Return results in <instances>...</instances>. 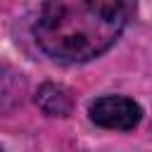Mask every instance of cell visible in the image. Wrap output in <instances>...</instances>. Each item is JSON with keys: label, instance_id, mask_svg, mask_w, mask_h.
Returning <instances> with one entry per match:
<instances>
[{"label": "cell", "instance_id": "1", "mask_svg": "<svg viewBox=\"0 0 152 152\" xmlns=\"http://www.w3.org/2000/svg\"><path fill=\"white\" fill-rule=\"evenodd\" d=\"M131 12L133 5L119 0L45 2L36 17L33 38L55 62H88L116 43Z\"/></svg>", "mask_w": 152, "mask_h": 152}, {"label": "cell", "instance_id": "2", "mask_svg": "<svg viewBox=\"0 0 152 152\" xmlns=\"http://www.w3.org/2000/svg\"><path fill=\"white\" fill-rule=\"evenodd\" d=\"M88 114L95 126L109 131H133L142 119L140 104L124 95H102L93 100Z\"/></svg>", "mask_w": 152, "mask_h": 152}, {"label": "cell", "instance_id": "3", "mask_svg": "<svg viewBox=\"0 0 152 152\" xmlns=\"http://www.w3.org/2000/svg\"><path fill=\"white\" fill-rule=\"evenodd\" d=\"M36 102L48 116H66L74 107L71 93L64 86H57V83H43L38 88Z\"/></svg>", "mask_w": 152, "mask_h": 152}, {"label": "cell", "instance_id": "4", "mask_svg": "<svg viewBox=\"0 0 152 152\" xmlns=\"http://www.w3.org/2000/svg\"><path fill=\"white\" fill-rule=\"evenodd\" d=\"M24 90H26L24 76L10 66H0V114L17 107L24 97Z\"/></svg>", "mask_w": 152, "mask_h": 152}]
</instances>
